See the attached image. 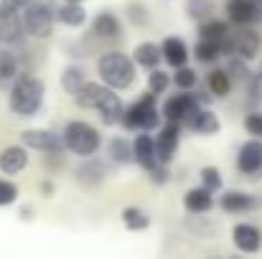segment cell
I'll return each instance as SVG.
<instances>
[{
  "label": "cell",
  "mask_w": 262,
  "mask_h": 259,
  "mask_svg": "<svg viewBox=\"0 0 262 259\" xmlns=\"http://www.w3.org/2000/svg\"><path fill=\"white\" fill-rule=\"evenodd\" d=\"M43 94H46V86L41 79H36L31 74H20L10 84L8 107L15 117H33L43 107Z\"/></svg>",
  "instance_id": "1"
},
{
  "label": "cell",
  "mask_w": 262,
  "mask_h": 259,
  "mask_svg": "<svg viewBox=\"0 0 262 259\" xmlns=\"http://www.w3.org/2000/svg\"><path fill=\"white\" fill-rule=\"evenodd\" d=\"M135 59L125 56L122 51H107L97 59V74L99 79L112 89H130L135 84Z\"/></svg>",
  "instance_id": "2"
},
{
  "label": "cell",
  "mask_w": 262,
  "mask_h": 259,
  "mask_svg": "<svg viewBox=\"0 0 262 259\" xmlns=\"http://www.w3.org/2000/svg\"><path fill=\"white\" fill-rule=\"evenodd\" d=\"M161 120L163 114L158 112L156 107V91H148V94H140L130 107L122 109V117H120V125L125 130H156L161 127Z\"/></svg>",
  "instance_id": "3"
},
{
  "label": "cell",
  "mask_w": 262,
  "mask_h": 259,
  "mask_svg": "<svg viewBox=\"0 0 262 259\" xmlns=\"http://www.w3.org/2000/svg\"><path fill=\"white\" fill-rule=\"evenodd\" d=\"M56 26V3L54 0H31L23 10V28L31 38H49Z\"/></svg>",
  "instance_id": "4"
},
{
  "label": "cell",
  "mask_w": 262,
  "mask_h": 259,
  "mask_svg": "<svg viewBox=\"0 0 262 259\" xmlns=\"http://www.w3.org/2000/svg\"><path fill=\"white\" fill-rule=\"evenodd\" d=\"M64 145L67 150H72L74 155L79 158H89L99 150L102 145V137H99V130L92 127L89 122H82V120H74L64 127Z\"/></svg>",
  "instance_id": "5"
},
{
  "label": "cell",
  "mask_w": 262,
  "mask_h": 259,
  "mask_svg": "<svg viewBox=\"0 0 262 259\" xmlns=\"http://www.w3.org/2000/svg\"><path fill=\"white\" fill-rule=\"evenodd\" d=\"M204 104L196 99V94H188V89H181L176 97H168L161 114L166 122H181L183 127L191 125V120L196 117V112L201 109Z\"/></svg>",
  "instance_id": "6"
},
{
  "label": "cell",
  "mask_w": 262,
  "mask_h": 259,
  "mask_svg": "<svg viewBox=\"0 0 262 259\" xmlns=\"http://www.w3.org/2000/svg\"><path fill=\"white\" fill-rule=\"evenodd\" d=\"M20 143L31 150H38V153H64V135L54 132V130H23L20 132Z\"/></svg>",
  "instance_id": "7"
},
{
  "label": "cell",
  "mask_w": 262,
  "mask_h": 259,
  "mask_svg": "<svg viewBox=\"0 0 262 259\" xmlns=\"http://www.w3.org/2000/svg\"><path fill=\"white\" fill-rule=\"evenodd\" d=\"M181 130L183 125L181 122H166L158 135H156V150H158V160L161 163H171L178 150V143H181Z\"/></svg>",
  "instance_id": "8"
},
{
  "label": "cell",
  "mask_w": 262,
  "mask_h": 259,
  "mask_svg": "<svg viewBox=\"0 0 262 259\" xmlns=\"http://www.w3.org/2000/svg\"><path fill=\"white\" fill-rule=\"evenodd\" d=\"M133 155H135V163L145 171L156 168L161 160H158V150H156V137L148 132V130H140L138 137L133 140Z\"/></svg>",
  "instance_id": "9"
},
{
  "label": "cell",
  "mask_w": 262,
  "mask_h": 259,
  "mask_svg": "<svg viewBox=\"0 0 262 259\" xmlns=\"http://www.w3.org/2000/svg\"><path fill=\"white\" fill-rule=\"evenodd\" d=\"M237 168L242 175H260L262 173V140H247L237 153Z\"/></svg>",
  "instance_id": "10"
},
{
  "label": "cell",
  "mask_w": 262,
  "mask_h": 259,
  "mask_svg": "<svg viewBox=\"0 0 262 259\" xmlns=\"http://www.w3.org/2000/svg\"><path fill=\"white\" fill-rule=\"evenodd\" d=\"M232 41H234V56H242V59H247V61H252V59L260 56L262 38L255 28L242 26V31H237V33L232 36Z\"/></svg>",
  "instance_id": "11"
},
{
  "label": "cell",
  "mask_w": 262,
  "mask_h": 259,
  "mask_svg": "<svg viewBox=\"0 0 262 259\" xmlns=\"http://www.w3.org/2000/svg\"><path fill=\"white\" fill-rule=\"evenodd\" d=\"M97 112H99V120H102V125L104 127H112V125H117L120 122V117H122V99L117 97V89H112V86H107L104 89V94L99 97V102H97V107H94Z\"/></svg>",
  "instance_id": "12"
},
{
  "label": "cell",
  "mask_w": 262,
  "mask_h": 259,
  "mask_svg": "<svg viewBox=\"0 0 262 259\" xmlns=\"http://www.w3.org/2000/svg\"><path fill=\"white\" fill-rule=\"evenodd\" d=\"M232 242L239 252L245 254H255L262 249V231L255 224H237L232 229Z\"/></svg>",
  "instance_id": "13"
},
{
  "label": "cell",
  "mask_w": 262,
  "mask_h": 259,
  "mask_svg": "<svg viewBox=\"0 0 262 259\" xmlns=\"http://www.w3.org/2000/svg\"><path fill=\"white\" fill-rule=\"evenodd\" d=\"M92 33L97 38H102V41H117L122 36V23L112 10H102L92 20Z\"/></svg>",
  "instance_id": "14"
},
{
  "label": "cell",
  "mask_w": 262,
  "mask_h": 259,
  "mask_svg": "<svg viewBox=\"0 0 262 259\" xmlns=\"http://www.w3.org/2000/svg\"><path fill=\"white\" fill-rule=\"evenodd\" d=\"M227 15L234 26H252L262 18V8L247 0H229L227 3Z\"/></svg>",
  "instance_id": "15"
},
{
  "label": "cell",
  "mask_w": 262,
  "mask_h": 259,
  "mask_svg": "<svg viewBox=\"0 0 262 259\" xmlns=\"http://www.w3.org/2000/svg\"><path fill=\"white\" fill-rule=\"evenodd\" d=\"M219 206L227 211V214H245V211H252L260 206V198L252 196V193H245V191H227L222 198H219Z\"/></svg>",
  "instance_id": "16"
},
{
  "label": "cell",
  "mask_w": 262,
  "mask_h": 259,
  "mask_svg": "<svg viewBox=\"0 0 262 259\" xmlns=\"http://www.w3.org/2000/svg\"><path fill=\"white\" fill-rule=\"evenodd\" d=\"M23 18L15 10H8L0 5V43H15L23 36Z\"/></svg>",
  "instance_id": "17"
},
{
  "label": "cell",
  "mask_w": 262,
  "mask_h": 259,
  "mask_svg": "<svg viewBox=\"0 0 262 259\" xmlns=\"http://www.w3.org/2000/svg\"><path fill=\"white\" fill-rule=\"evenodd\" d=\"M28 166V153L23 145H8L3 153H0V171L8 173V175H15Z\"/></svg>",
  "instance_id": "18"
},
{
  "label": "cell",
  "mask_w": 262,
  "mask_h": 259,
  "mask_svg": "<svg viewBox=\"0 0 262 259\" xmlns=\"http://www.w3.org/2000/svg\"><path fill=\"white\" fill-rule=\"evenodd\" d=\"M161 51H163V61L171 64L173 69L183 66V64L188 61V46H186V41L178 38V36H168V38L161 43Z\"/></svg>",
  "instance_id": "19"
},
{
  "label": "cell",
  "mask_w": 262,
  "mask_h": 259,
  "mask_svg": "<svg viewBox=\"0 0 262 259\" xmlns=\"http://www.w3.org/2000/svg\"><path fill=\"white\" fill-rule=\"evenodd\" d=\"M74 175H77V183H82V185H87V188H94V185H99V183L104 180L107 168H104L102 160L89 158V160H84L82 166H77Z\"/></svg>",
  "instance_id": "20"
},
{
  "label": "cell",
  "mask_w": 262,
  "mask_h": 259,
  "mask_svg": "<svg viewBox=\"0 0 262 259\" xmlns=\"http://www.w3.org/2000/svg\"><path fill=\"white\" fill-rule=\"evenodd\" d=\"M183 206H186V211H191V214H206V211H211V206H214V196H211V191H209L206 185L191 188V191H186V196H183Z\"/></svg>",
  "instance_id": "21"
},
{
  "label": "cell",
  "mask_w": 262,
  "mask_h": 259,
  "mask_svg": "<svg viewBox=\"0 0 262 259\" xmlns=\"http://www.w3.org/2000/svg\"><path fill=\"white\" fill-rule=\"evenodd\" d=\"M56 20L67 28H79V26L87 23V10H84L82 3H67L64 0V5L56 8Z\"/></svg>",
  "instance_id": "22"
},
{
  "label": "cell",
  "mask_w": 262,
  "mask_h": 259,
  "mask_svg": "<svg viewBox=\"0 0 262 259\" xmlns=\"http://www.w3.org/2000/svg\"><path fill=\"white\" fill-rule=\"evenodd\" d=\"M133 59H135L138 66H143V69L150 72V69H158V64L163 61V51H161V46L145 41V43H138V46H135Z\"/></svg>",
  "instance_id": "23"
},
{
  "label": "cell",
  "mask_w": 262,
  "mask_h": 259,
  "mask_svg": "<svg viewBox=\"0 0 262 259\" xmlns=\"http://www.w3.org/2000/svg\"><path fill=\"white\" fill-rule=\"evenodd\" d=\"M15 79H18V56L10 49L0 46V89L10 86Z\"/></svg>",
  "instance_id": "24"
},
{
  "label": "cell",
  "mask_w": 262,
  "mask_h": 259,
  "mask_svg": "<svg viewBox=\"0 0 262 259\" xmlns=\"http://www.w3.org/2000/svg\"><path fill=\"white\" fill-rule=\"evenodd\" d=\"M188 130H193V132H199V135H216V132H219V117H216L209 107H201V109L196 112V117L191 120Z\"/></svg>",
  "instance_id": "25"
},
{
  "label": "cell",
  "mask_w": 262,
  "mask_h": 259,
  "mask_svg": "<svg viewBox=\"0 0 262 259\" xmlns=\"http://www.w3.org/2000/svg\"><path fill=\"white\" fill-rule=\"evenodd\" d=\"M84 84H87V72H84V66L72 64V66H67V69L61 72V89H64L67 94L74 97Z\"/></svg>",
  "instance_id": "26"
},
{
  "label": "cell",
  "mask_w": 262,
  "mask_h": 259,
  "mask_svg": "<svg viewBox=\"0 0 262 259\" xmlns=\"http://www.w3.org/2000/svg\"><path fill=\"white\" fill-rule=\"evenodd\" d=\"M227 36H232L229 26L224 20H216V18H206L199 23V38H206V41H224Z\"/></svg>",
  "instance_id": "27"
},
{
  "label": "cell",
  "mask_w": 262,
  "mask_h": 259,
  "mask_svg": "<svg viewBox=\"0 0 262 259\" xmlns=\"http://www.w3.org/2000/svg\"><path fill=\"white\" fill-rule=\"evenodd\" d=\"M104 89H107V84L102 86V84H94V82H87V84L74 94L77 107H79V109H94L97 102H99V97L104 94Z\"/></svg>",
  "instance_id": "28"
},
{
  "label": "cell",
  "mask_w": 262,
  "mask_h": 259,
  "mask_svg": "<svg viewBox=\"0 0 262 259\" xmlns=\"http://www.w3.org/2000/svg\"><path fill=\"white\" fill-rule=\"evenodd\" d=\"M107 153L110 158L117 163V166H127V163H135V155H133V145L125 140V137H112L110 145H107Z\"/></svg>",
  "instance_id": "29"
},
{
  "label": "cell",
  "mask_w": 262,
  "mask_h": 259,
  "mask_svg": "<svg viewBox=\"0 0 262 259\" xmlns=\"http://www.w3.org/2000/svg\"><path fill=\"white\" fill-rule=\"evenodd\" d=\"M206 89H209L211 94H216V97H227V94L232 91V77H229V72H227V69H214V72H209Z\"/></svg>",
  "instance_id": "30"
},
{
  "label": "cell",
  "mask_w": 262,
  "mask_h": 259,
  "mask_svg": "<svg viewBox=\"0 0 262 259\" xmlns=\"http://www.w3.org/2000/svg\"><path fill=\"white\" fill-rule=\"evenodd\" d=\"M122 224H125V229H130V231H143V229L150 226V216H148L145 211L135 208V206H127V208L122 211Z\"/></svg>",
  "instance_id": "31"
},
{
  "label": "cell",
  "mask_w": 262,
  "mask_h": 259,
  "mask_svg": "<svg viewBox=\"0 0 262 259\" xmlns=\"http://www.w3.org/2000/svg\"><path fill=\"white\" fill-rule=\"evenodd\" d=\"M227 72H229L232 82H250V77H252V72H250V66H247V59H242V56L229 59Z\"/></svg>",
  "instance_id": "32"
},
{
  "label": "cell",
  "mask_w": 262,
  "mask_h": 259,
  "mask_svg": "<svg viewBox=\"0 0 262 259\" xmlns=\"http://www.w3.org/2000/svg\"><path fill=\"white\" fill-rule=\"evenodd\" d=\"M211 10H214V3L211 0H188L186 3V13H188V18H193V20H206L209 15H211Z\"/></svg>",
  "instance_id": "33"
},
{
  "label": "cell",
  "mask_w": 262,
  "mask_h": 259,
  "mask_svg": "<svg viewBox=\"0 0 262 259\" xmlns=\"http://www.w3.org/2000/svg\"><path fill=\"white\" fill-rule=\"evenodd\" d=\"M125 15H127V20L133 23V26H145L148 20H150V15H148V8H145V3H127V8H125Z\"/></svg>",
  "instance_id": "34"
},
{
  "label": "cell",
  "mask_w": 262,
  "mask_h": 259,
  "mask_svg": "<svg viewBox=\"0 0 262 259\" xmlns=\"http://www.w3.org/2000/svg\"><path fill=\"white\" fill-rule=\"evenodd\" d=\"M196 82H199V77H196V72L191 69V66H178L173 74V84L178 86V89H193L196 86Z\"/></svg>",
  "instance_id": "35"
},
{
  "label": "cell",
  "mask_w": 262,
  "mask_h": 259,
  "mask_svg": "<svg viewBox=\"0 0 262 259\" xmlns=\"http://www.w3.org/2000/svg\"><path fill=\"white\" fill-rule=\"evenodd\" d=\"M247 99H250L252 107L262 104V69H257L247 82Z\"/></svg>",
  "instance_id": "36"
},
{
  "label": "cell",
  "mask_w": 262,
  "mask_h": 259,
  "mask_svg": "<svg viewBox=\"0 0 262 259\" xmlns=\"http://www.w3.org/2000/svg\"><path fill=\"white\" fill-rule=\"evenodd\" d=\"M199 178H201V185H206L211 193L222 188V173H219V168H214V166H206V168H201Z\"/></svg>",
  "instance_id": "37"
},
{
  "label": "cell",
  "mask_w": 262,
  "mask_h": 259,
  "mask_svg": "<svg viewBox=\"0 0 262 259\" xmlns=\"http://www.w3.org/2000/svg\"><path fill=\"white\" fill-rule=\"evenodd\" d=\"M18 198V185L8 178H0V206H13Z\"/></svg>",
  "instance_id": "38"
},
{
  "label": "cell",
  "mask_w": 262,
  "mask_h": 259,
  "mask_svg": "<svg viewBox=\"0 0 262 259\" xmlns=\"http://www.w3.org/2000/svg\"><path fill=\"white\" fill-rule=\"evenodd\" d=\"M171 84V79H168V74L166 72H161V69H150V77H148V86H150V91H156V94H161V91H166Z\"/></svg>",
  "instance_id": "39"
},
{
  "label": "cell",
  "mask_w": 262,
  "mask_h": 259,
  "mask_svg": "<svg viewBox=\"0 0 262 259\" xmlns=\"http://www.w3.org/2000/svg\"><path fill=\"white\" fill-rule=\"evenodd\" d=\"M245 130L252 135V137H260L262 140V112H250L245 117Z\"/></svg>",
  "instance_id": "40"
},
{
  "label": "cell",
  "mask_w": 262,
  "mask_h": 259,
  "mask_svg": "<svg viewBox=\"0 0 262 259\" xmlns=\"http://www.w3.org/2000/svg\"><path fill=\"white\" fill-rule=\"evenodd\" d=\"M148 175H150V180H153L156 185H166V183H168V178H171L168 163H158L156 168H150V171H148Z\"/></svg>",
  "instance_id": "41"
},
{
  "label": "cell",
  "mask_w": 262,
  "mask_h": 259,
  "mask_svg": "<svg viewBox=\"0 0 262 259\" xmlns=\"http://www.w3.org/2000/svg\"><path fill=\"white\" fill-rule=\"evenodd\" d=\"M31 0H0V5H5L8 10H15V13H23L28 8Z\"/></svg>",
  "instance_id": "42"
},
{
  "label": "cell",
  "mask_w": 262,
  "mask_h": 259,
  "mask_svg": "<svg viewBox=\"0 0 262 259\" xmlns=\"http://www.w3.org/2000/svg\"><path fill=\"white\" fill-rule=\"evenodd\" d=\"M38 188H41V193H43V196H54V183H51V180H43Z\"/></svg>",
  "instance_id": "43"
},
{
  "label": "cell",
  "mask_w": 262,
  "mask_h": 259,
  "mask_svg": "<svg viewBox=\"0 0 262 259\" xmlns=\"http://www.w3.org/2000/svg\"><path fill=\"white\" fill-rule=\"evenodd\" d=\"M31 216H33V211H31V206H23V208H20V219H26V221H31Z\"/></svg>",
  "instance_id": "44"
},
{
  "label": "cell",
  "mask_w": 262,
  "mask_h": 259,
  "mask_svg": "<svg viewBox=\"0 0 262 259\" xmlns=\"http://www.w3.org/2000/svg\"><path fill=\"white\" fill-rule=\"evenodd\" d=\"M247 3H255V5H260L262 8V0H247Z\"/></svg>",
  "instance_id": "45"
},
{
  "label": "cell",
  "mask_w": 262,
  "mask_h": 259,
  "mask_svg": "<svg viewBox=\"0 0 262 259\" xmlns=\"http://www.w3.org/2000/svg\"><path fill=\"white\" fill-rule=\"evenodd\" d=\"M67 3H84V0H67Z\"/></svg>",
  "instance_id": "46"
},
{
  "label": "cell",
  "mask_w": 262,
  "mask_h": 259,
  "mask_svg": "<svg viewBox=\"0 0 262 259\" xmlns=\"http://www.w3.org/2000/svg\"><path fill=\"white\" fill-rule=\"evenodd\" d=\"M260 69H262V64H260Z\"/></svg>",
  "instance_id": "47"
}]
</instances>
